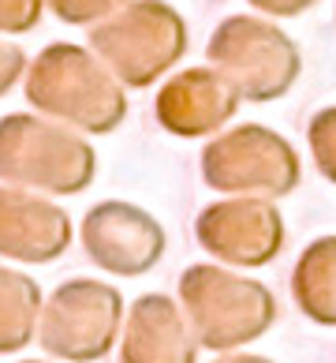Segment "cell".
Wrapping results in <instances>:
<instances>
[{"label":"cell","mask_w":336,"mask_h":363,"mask_svg":"<svg viewBox=\"0 0 336 363\" xmlns=\"http://www.w3.org/2000/svg\"><path fill=\"white\" fill-rule=\"evenodd\" d=\"M90 49L124 86H150L187 49V26L165 0H127L90 30Z\"/></svg>","instance_id":"7a4b0ae2"},{"label":"cell","mask_w":336,"mask_h":363,"mask_svg":"<svg viewBox=\"0 0 336 363\" xmlns=\"http://www.w3.org/2000/svg\"><path fill=\"white\" fill-rule=\"evenodd\" d=\"M213 363H273L265 356H224V359H213Z\"/></svg>","instance_id":"ffe728a7"},{"label":"cell","mask_w":336,"mask_h":363,"mask_svg":"<svg viewBox=\"0 0 336 363\" xmlns=\"http://www.w3.org/2000/svg\"><path fill=\"white\" fill-rule=\"evenodd\" d=\"M198 337L187 315L168 296H139L131 307L120 363H195Z\"/></svg>","instance_id":"7c38bea8"},{"label":"cell","mask_w":336,"mask_h":363,"mask_svg":"<svg viewBox=\"0 0 336 363\" xmlns=\"http://www.w3.org/2000/svg\"><path fill=\"white\" fill-rule=\"evenodd\" d=\"M202 177L209 187L228 195H262L280 199L299 187V157L269 128L243 124L221 135L202 154Z\"/></svg>","instance_id":"8992f818"},{"label":"cell","mask_w":336,"mask_h":363,"mask_svg":"<svg viewBox=\"0 0 336 363\" xmlns=\"http://www.w3.org/2000/svg\"><path fill=\"white\" fill-rule=\"evenodd\" d=\"M71 244V221L60 206L23 187H0V255L16 262H52Z\"/></svg>","instance_id":"8fae6325"},{"label":"cell","mask_w":336,"mask_h":363,"mask_svg":"<svg viewBox=\"0 0 336 363\" xmlns=\"http://www.w3.org/2000/svg\"><path fill=\"white\" fill-rule=\"evenodd\" d=\"M291 296L311 322L336 326V236H321L299 255Z\"/></svg>","instance_id":"4fadbf2b"},{"label":"cell","mask_w":336,"mask_h":363,"mask_svg":"<svg viewBox=\"0 0 336 363\" xmlns=\"http://www.w3.org/2000/svg\"><path fill=\"white\" fill-rule=\"evenodd\" d=\"M311 150L321 177L336 184V109H325L311 120Z\"/></svg>","instance_id":"9a60e30c"},{"label":"cell","mask_w":336,"mask_h":363,"mask_svg":"<svg viewBox=\"0 0 336 363\" xmlns=\"http://www.w3.org/2000/svg\"><path fill=\"white\" fill-rule=\"evenodd\" d=\"M239 105V90L221 72L191 68L168 79L157 94V120L161 128L183 139H198L228 124Z\"/></svg>","instance_id":"30bf717a"},{"label":"cell","mask_w":336,"mask_h":363,"mask_svg":"<svg viewBox=\"0 0 336 363\" xmlns=\"http://www.w3.org/2000/svg\"><path fill=\"white\" fill-rule=\"evenodd\" d=\"M26 101L90 135H109L127 116L124 83L93 57V49L71 42H57L34 57L26 72Z\"/></svg>","instance_id":"6da1fadb"},{"label":"cell","mask_w":336,"mask_h":363,"mask_svg":"<svg viewBox=\"0 0 336 363\" xmlns=\"http://www.w3.org/2000/svg\"><path fill=\"white\" fill-rule=\"evenodd\" d=\"M127 0H49V8L57 11V19L86 26V23H101L109 19L116 8H124Z\"/></svg>","instance_id":"2e32d148"},{"label":"cell","mask_w":336,"mask_h":363,"mask_svg":"<svg viewBox=\"0 0 336 363\" xmlns=\"http://www.w3.org/2000/svg\"><path fill=\"white\" fill-rule=\"evenodd\" d=\"M180 307L198 345L213 352L258 341L277 318L273 292L262 281L228 274L221 266H191L180 281Z\"/></svg>","instance_id":"3957f363"},{"label":"cell","mask_w":336,"mask_h":363,"mask_svg":"<svg viewBox=\"0 0 336 363\" xmlns=\"http://www.w3.org/2000/svg\"><path fill=\"white\" fill-rule=\"evenodd\" d=\"M120 292L101 281H67L42 307V345L45 352L93 363L101 359L120 337Z\"/></svg>","instance_id":"52a82bcc"},{"label":"cell","mask_w":336,"mask_h":363,"mask_svg":"<svg viewBox=\"0 0 336 363\" xmlns=\"http://www.w3.org/2000/svg\"><path fill=\"white\" fill-rule=\"evenodd\" d=\"M250 4L269 11V16H299V11H306L314 0H250Z\"/></svg>","instance_id":"d6986e66"},{"label":"cell","mask_w":336,"mask_h":363,"mask_svg":"<svg viewBox=\"0 0 336 363\" xmlns=\"http://www.w3.org/2000/svg\"><path fill=\"white\" fill-rule=\"evenodd\" d=\"M23 363H42V359H23Z\"/></svg>","instance_id":"44dd1931"},{"label":"cell","mask_w":336,"mask_h":363,"mask_svg":"<svg viewBox=\"0 0 336 363\" xmlns=\"http://www.w3.org/2000/svg\"><path fill=\"white\" fill-rule=\"evenodd\" d=\"M37 315H42L37 281L0 266V352H19L34 337Z\"/></svg>","instance_id":"5bb4252c"},{"label":"cell","mask_w":336,"mask_h":363,"mask_svg":"<svg viewBox=\"0 0 336 363\" xmlns=\"http://www.w3.org/2000/svg\"><path fill=\"white\" fill-rule=\"evenodd\" d=\"M90 143L52 120L11 113L0 120V180L49 195H79L93 180Z\"/></svg>","instance_id":"277c9868"},{"label":"cell","mask_w":336,"mask_h":363,"mask_svg":"<svg viewBox=\"0 0 336 363\" xmlns=\"http://www.w3.org/2000/svg\"><path fill=\"white\" fill-rule=\"evenodd\" d=\"M209 60L247 101L280 98L299 75V52L277 26L262 19H224L209 38Z\"/></svg>","instance_id":"5b68a950"},{"label":"cell","mask_w":336,"mask_h":363,"mask_svg":"<svg viewBox=\"0 0 336 363\" xmlns=\"http://www.w3.org/2000/svg\"><path fill=\"white\" fill-rule=\"evenodd\" d=\"M45 0H0V34H26L42 19Z\"/></svg>","instance_id":"e0dca14e"},{"label":"cell","mask_w":336,"mask_h":363,"mask_svg":"<svg viewBox=\"0 0 336 363\" xmlns=\"http://www.w3.org/2000/svg\"><path fill=\"white\" fill-rule=\"evenodd\" d=\"M23 72H26V52L11 42H0V98L19 83Z\"/></svg>","instance_id":"ac0fdd59"},{"label":"cell","mask_w":336,"mask_h":363,"mask_svg":"<svg viewBox=\"0 0 336 363\" xmlns=\"http://www.w3.org/2000/svg\"><path fill=\"white\" fill-rule=\"evenodd\" d=\"M198 244L221 262L254 266L273 262L284 247V221L269 199H232V203H213L195 221Z\"/></svg>","instance_id":"ba28073f"},{"label":"cell","mask_w":336,"mask_h":363,"mask_svg":"<svg viewBox=\"0 0 336 363\" xmlns=\"http://www.w3.org/2000/svg\"><path fill=\"white\" fill-rule=\"evenodd\" d=\"M83 247L101 270L139 277L165 255V228L131 203H101L83 221Z\"/></svg>","instance_id":"9c48e42d"}]
</instances>
